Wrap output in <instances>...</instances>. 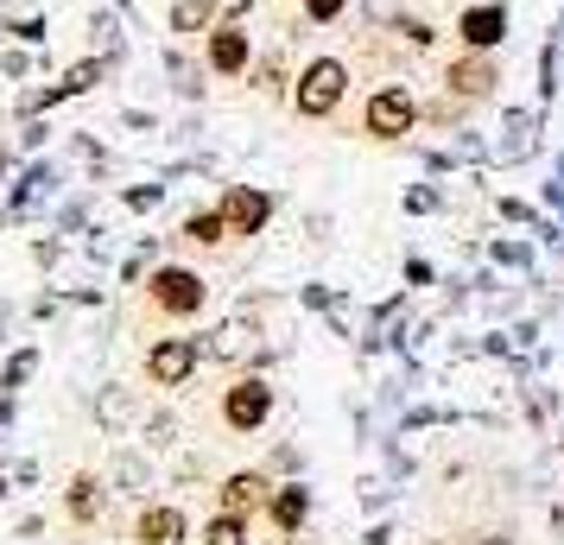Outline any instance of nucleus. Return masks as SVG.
<instances>
[{
  "mask_svg": "<svg viewBox=\"0 0 564 545\" xmlns=\"http://www.w3.org/2000/svg\"><path fill=\"white\" fill-rule=\"evenodd\" d=\"M343 102H349V64L330 57V52L305 57V64H299V77H292V102H285V108H292L299 121L317 128V121H330Z\"/></svg>",
  "mask_w": 564,
  "mask_h": 545,
  "instance_id": "nucleus-1",
  "label": "nucleus"
},
{
  "mask_svg": "<svg viewBox=\"0 0 564 545\" xmlns=\"http://www.w3.org/2000/svg\"><path fill=\"white\" fill-rule=\"evenodd\" d=\"M419 121H425V108H419V96L406 83H381L361 102V140H375V146H400Z\"/></svg>",
  "mask_w": 564,
  "mask_h": 545,
  "instance_id": "nucleus-2",
  "label": "nucleus"
},
{
  "mask_svg": "<svg viewBox=\"0 0 564 545\" xmlns=\"http://www.w3.org/2000/svg\"><path fill=\"white\" fill-rule=\"evenodd\" d=\"M147 305H153L159 317H172V324H191V317L209 305V280L197 273V266L165 260V266H153V273H147Z\"/></svg>",
  "mask_w": 564,
  "mask_h": 545,
  "instance_id": "nucleus-3",
  "label": "nucleus"
},
{
  "mask_svg": "<svg viewBox=\"0 0 564 545\" xmlns=\"http://www.w3.org/2000/svg\"><path fill=\"white\" fill-rule=\"evenodd\" d=\"M204 64H209V77H248L254 70V39H248V20H216L204 39Z\"/></svg>",
  "mask_w": 564,
  "mask_h": 545,
  "instance_id": "nucleus-4",
  "label": "nucleus"
},
{
  "mask_svg": "<svg viewBox=\"0 0 564 545\" xmlns=\"http://www.w3.org/2000/svg\"><path fill=\"white\" fill-rule=\"evenodd\" d=\"M273 418V381L267 374H235L223 388V425L229 432H260Z\"/></svg>",
  "mask_w": 564,
  "mask_h": 545,
  "instance_id": "nucleus-5",
  "label": "nucleus"
},
{
  "mask_svg": "<svg viewBox=\"0 0 564 545\" xmlns=\"http://www.w3.org/2000/svg\"><path fill=\"white\" fill-rule=\"evenodd\" d=\"M501 89V64H495V52H457L451 64H444V96H457V102H488Z\"/></svg>",
  "mask_w": 564,
  "mask_h": 545,
  "instance_id": "nucleus-6",
  "label": "nucleus"
},
{
  "mask_svg": "<svg viewBox=\"0 0 564 545\" xmlns=\"http://www.w3.org/2000/svg\"><path fill=\"white\" fill-rule=\"evenodd\" d=\"M197 362H204V342L197 337H159L147 349V381L153 388H184L197 374Z\"/></svg>",
  "mask_w": 564,
  "mask_h": 545,
  "instance_id": "nucleus-7",
  "label": "nucleus"
},
{
  "mask_svg": "<svg viewBox=\"0 0 564 545\" xmlns=\"http://www.w3.org/2000/svg\"><path fill=\"white\" fill-rule=\"evenodd\" d=\"M223 216H229L235 241H254V235H267V222H273V197H267L260 184H229V190H223Z\"/></svg>",
  "mask_w": 564,
  "mask_h": 545,
  "instance_id": "nucleus-8",
  "label": "nucleus"
},
{
  "mask_svg": "<svg viewBox=\"0 0 564 545\" xmlns=\"http://www.w3.org/2000/svg\"><path fill=\"white\" fill-rule=\"evenodd\" d=\"M457 39H463V52H501V45H508V7H501V0L463 7L457 13Z\"/></svg>",
  "mask_w": 564,
  "mask_h": 545,
  "instance_id": "nucleus-9",
  "label": "nucleus"
},
{
  "mask_svg": "<svg viewBox=\"0 0 564 545\" xmlns=\"http://www.w3.org/2000/svg\"><path fill=\"white\" fill-rule=\"evenodd\" d=\"M254 349H260V324H254V317H223V324L204 337L209 362H248Z\"/></svg>",
  "mask_w": 564,
  "mask_h": 545,
  "instance_id": "nucleus-10",
  "label": "nucleus"
},
{
  "mask_svg": "<svg viewBox=\"0 0 564 545\" xmlns=\"http://www.w3.org/2000/svg\"><path fill=\"white\" fill-rule=\"evenodd\" d=\"M216 501H223V514L254 520L260 508L273 501V482H267L260 469H235V476H223V489H216Z\"/></svg>",
  "mask_w": 564,
  "mask_h": 545,
  "instance_id": "nucleus-11",
  "label": "nucleus"
},
{
  "mask_svg": "<svg viewBox=\"0 0 564 545\" xmlns=\"http://www.w3.org/2000/svg\"><path fill=\"white\" fill-rule=\"evenodd\" d=\"M64 514L77 520V526H96V520L108 514V482L96 476V469H77V476H70V489H64Z\"/></svg>",
  "mask_w": 564,
  "mask_h": 545,
  "instance_id": "nucleus-12",
  "label": "nucleus"
},
{
  "mask_svg": "<svg viewBox=\"0 0 564 545\" xmlns=\"http://www.w3.org/2000/svg\"><path fill=\"white\" fill-rule=\"evenodd\" d=\"M184 539V514L178 508H140L133 520V545H178Z\"/></svg>",
  "mask_w": 564,
  "mask_h": 545,
  "instance_id": "nucleus-13",
  "label": "nucleus"
},
{
  "mask_svg": "<svg viewBox=\"0 0 564 545\" xmlns=\"http://www.w3.org/2000/svg\"><path fill=\"white\" fill-rule=\"evenodd\" d=\"M267 514H273V526H280L285 539L299 533L311 520V489H299V482H285V489H273V501H267Z\"/></svg>",
  "mask_w": 564,
  "mask_h": 545,
  "instance_id": "nucleus-14",
  "label": "nucleus"
},
{
  "mask_svg": "<svg viewBox=\"0 0 564 545\" xmlns=\"http://www.w3.org/2000/svg\"><path fill=\"white\" fill-rule=\"evenodd\" d=\"M165 20H172L178 39H209V26L223 20V7H216V0H172V13H165Z\"/></svg>",
  "mask_w": 564,
  "mask_h": 545,
  "instance_id": "nucleus-15",
  "label": "nucleus"
},
{
  "mask_svg": "<svg viewBox=\"0 0 564 545\" xmlns=\"http://www.w3.org/2000/svg\"><path fill=\"white\" fill-rule=\"evenodd\" d=\"M178 235L191 241V248H223V241H235V235H229V216H223V204H216V209H191Z\"/></svg>",
  "mask_w": 564,
  "mask_h": 545,
  "instance_id": "nucleus-16",
  "label": "nucleus"
},
{
  "mask_svg": "<svg viewBox=\"0 0 564 545\" xmlns=\"http://www.w3.org/2000/svg\"><path fill=\"white\" fill-rule=\"evenodd\" d=\"M96 418H102L108 432H128L133 425V393L128 388H102L96 393Z\"/></svg>",
  "mask_w": 564,
  "mask_h": 545,
  "instance_id": "nucleus-17",
  "label": "nucleus"
},
{
  "mask_svg": "<svg viewBox=\"0 0 564 545\" xmlns=\"http://www.w3.org/2000/svg\"><path fill=\"white\" fill-rule=\"evenodd\" d=\"M204 545H254L248 539V520L241 514H216V520H204V533H197Z\"/></svg>",
  "mask_w": 564,
  "mask_h": 545,
  "instance_id": "nucleus-18",
  "label": "nucleus"
},
{
  "mask_svg": "<svg viewBox=\"0 0 564 545\" xmlns=\"http://www.w3.org/2000/svg\"><path fill=\"white\" fill-rule=\"evenodd\" d=\"M299 13H305L311 26H336L349 13V0H299Z\"/></svg>",
  "mask_w": 564,
  "mask_h": 545,
  "instance_id": "nucleus-19",
  "label": "nucleus"
},
{
  "mask_svg": "<svg viewBox=\"0 0 564 545\" xmlns=\"http://www.w3.org/2000/svg\"><path fill=\"white\" fill-rule=\"evenodd\" d=\"M216 7H223V20H248V7H254V0H216Z\"/></svg>",
  "mask_w": 564,
  "mask_h": 545,
  "instance_id": "nucleus-20",
  "label": "nucleus"
},
{
  "mask_svg": "<svg viewBox=\"0 0 564 545\" xmlns=\"http://www.w3.org/2000/svg\"><path fill=\"white\" fill-rule=\"evenodd\" d=\"M482 545H508V539H482Z\"/></svg>",
  "mask_w": 564,
  "mask_h": 545,
  "instance_id": "nucleus-21",
  "label": "nucleus"
},
{
  "mask_svg": "<svg viewBox=\"0 0 564 545\" xmlns=\"http://www.w3.org/2000/svg\"><path fill=\"white\" fill-rule=\"evenodd\" d=\"M432 545H444V539H432Z\"/></svg>",
  "mask_w": 564,
  "mask_h": 545,
  "instance_id": "nucleus-22",
  "label": "nucleus"
}]
</instances>
